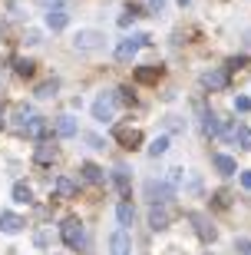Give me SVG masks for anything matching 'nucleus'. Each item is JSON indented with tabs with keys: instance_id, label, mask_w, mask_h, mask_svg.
Wrapping results in <instances>:
<instances>
[{
	"instance_id": "21",
	"label": "nucleus",
	"mask_w": 251,
	"mask_h": 255,
	"mask_svg": "<svg viewBox=\"0 0 251 255\" xmlns=\"http://www.w3.org/2000/svg\"><path fill=\"white\" fill-rule=\"evenodd\" d=\"M235 120H228V116H218V132L215 136H222V139H235Z\"/></svg>"
},
{
	"instance_id": "39",
	"label": "nucleus",
	"mask_w": 251,
	"mask_h": 255,
	"mask_svg": "<svg viewBox=\"0 0 251 255\" xmlns=\"http://www.w3.org/2000/svg\"><path fill=\"white\" fill-rule=\"evenodd\" d=\"M188 3H192V0H178V7H188Z\"/></svg>"
},
{
	"instance_id": "31",
	"label": "nucleus",
	"mask_w": 251,
	"mask_h": 255,
	"mask_svg": "<svg viewBox=\"0 0 251 255\" xmlns=\"http://www.w3.org/2000/svg\"><path fill=\"white\" fill-rule=\"evenodd\" d=\"M112 100H116V103H122V106H132V103H136V96H132L129 90H116V93H112Z\"/></svg>"
},
{
	"instance_id": "7",
	"label": "nucleus",
	"mask_w": 251,
	"mask_h": 255,
	"mask_svg": "<svg viewBox=\"0 0 251 255\" xmlns=\"http://www.w3.org/2000/svg\"><path fill=\"white\" fill-rule=\"evenodd\" d=\"M168 222H172V212H168L162 202H152V209H149V229L162 232V229H168Z\"/></svg>"
},
{
	"instance_id": "41",
	"label": "nucleus",
	"mask_w": 251,
	"mask_h": 255,
	"mask_svg": "<svg viewBox=\"0 0 251 255\" xmlns=\"http://www.w3.org/2000/svg\"><path fill=\"white\" fill-rule=\"evenodd\" d=\"M205 255H212V252H205Z\"/></svg>"
},
{
	"instance_id": "17",
	"label": "nucleus",
	"mask_w": 251,
	"mask_h": 255,
	"mask_svg": "<svg viewBox=\"0 0 251 255\" xmlns=\"http://www.w3.org/2000/svg\"><path fill=\"white\" fill-rule=\"evenodd\" d=\"M116 219H119L122 229H129L132 222H136V209H132L129 202H119V206H116Z\"/></svg>"
},
{
	"instance_id": "14",
	"label": "nucleus",
	"mask_w": 251,
	"mask_h": 255,
	"mask_svg": "<svg viewBox=\"0 0 251 255\" xmlns=\"http://www.w3.org/2000/svg\"><path fill=\"white\" fill-rule=\"evenodd\" d=\"M80 172H83V179L89 182V186H102V182H106V176H102V169L96 166V162H83Z\"/></svg>"
},
{
	"instance_id": "1",
	"label": "nucleus",
	"mask_w": 251,
	"mask_h": 255,
	"mask_svg": "<svg viewBox=\"0 0 251 255\" xmlns=\"http://www.w3.org/2000/svg\"><path fill=\"white\" fill-rule=\"evenodd\" d=\"M102 47H106V33H99V30H80L73 37L76 53H99Z\"/></svg>"
},
{
	"instance_id": "19",
	"label": "nucleus",
	"mask_w": 251,
	"mask_h": 255,
	"mask_svg": "<svg viewBox=\"0 0 251 255\" xmlns=\"http://www.w3.org/2000/svg\"><path fill=\"white\" fill-rule=\"evenodd\" d=\"M56 196L60 199H73L76 196V182L70 179V176H60V179H56Z\"/></svg>"
},
{
	"instance_id": "22",
	"label": "nucleus",
	"mask_w": 251,
	"mask_h": 255,
	"mask_svg": "<svg viewBox=\"0 0 251 255\" xmlns=\"http://www.w3.org/2000/svg\"><path fill=\"white\" fill-rule=\"evenodd\" d=\"M112 182H116V189H119V196H129V172L122 169V166H119L116 172H112Z\"/></svg>"
},
{
	"instance_id": "6",
	"label": "nucleus",
	"mask_w": 251,
	"mask_h": 255,
	"mask_svg": "<svg viewBox=\"0 0 251 255\" xmlns=\"http://www.w3.org/2000/svg\"><path fill=\"white\" fill-rule=\"evenodd\" d=\"M60 236L70 249H80L83 246V226H80V219H66L63 226H60Z\"/></svg>"
},
{
	"instance_id": "2",
	"label": "nucleus",
	"mask_w": 251,
	"mask_h": 255,
	"mask_svg": "<svg viewBox=\"0 0 251 255\" xmlns=\"http://www.w3.org/2000/svg\"><path fill=\"white\" fill-rule=\"evenodd\" d=\"M142 192H146V199H149V202H162V206H168V202L175 199V189H172L166 179H146Z\"/></svg>"
},
{
	"instance_id": "25",
	"label": "nucleus",
	"mask_w": 251,
	"mask_h": 255,
	"mask_svg": "<svg viewBox=\"0 0 251 255\" xmlns=\"http://www.w3.org/2000/svg\"><path fill=\"white\" fill-rule=\"evenodd\" d=\"M235 142H238L242 149L251 152V129H248V126H238V129H235Z\"/></svg>"
},
{
	"instance_id": "37",
	"label": "nucleus",
	"mask_w": 251,
	"mask_h": 255,
	"mask_svg": "<svg viewBox=\"0 0 251 255\" xmlns=\"http://www.w3.org/2000/svg\"><path fill=\"white\" fill-rule=\"evenodd\" d=\"M166 10V0H149V13H162Z\"/></svg>"
},
{
	"instance_id": "26",
	"label": "nucleus",
	"mask_w": 251,
	"mask_h": 255,
	"mask_svg": "<svg viewBox=\"0 0 251 255\" xmlns=\"http://www.w3.org/2000/svg\"><path fill=\"white\" fill-rule=\"evenodd\" d=\"M56 90H60V83H56V80H47V83L37 86V96L40 100H50V96H56Z\"/></svg>"
},
{
	"instance_id": "29",
	"label": "nucleus",
	"mask_w": 251,
	"mask_h": 255,
	"mask_svg": "<svg viewBox=\"0 0 251 255\" xmlns=\"http://www.w3.org/2000/svg\"><path fill=\"white\" fill-rule=\"evenodd\" d=\"M30 116H33V113H30L27 106H17V110H13V120H17V129H23V126H27V120H30Z\"/></svg>"
},
{
	"instance_id": "11",
	"label": "nucleus",
	"mask_w": 251,
	"mask_h": 255,
	"mask_svg": "<svg viewBox=\"0 0 251 255\" xmlns=\"http://www.w3.org/2000/svg\"><path fill=\"white\" fill-rule=\"evenodd\" d=\"M23 226H27V222H23L17 212H0V232H7V236H17Z\"/></svg>"
},
{
	"instance_id": "32",
	"label": "nucleus",
	"mask_w": 251,
	"mask_h": 255,
	"mask_svg": "<svg viewBox=\"0 0 251 255\" xmlns=\"http://www.w3.org/2000/svg\"><path fill=\"white\" fill-rule=\"evenodd\" d=\"M136 17H139V10H136V7H129V10H126V13L119 17V27H129V23H132Z\"/></svg>"
},
{
	"instance_id": "9",
	"label": "nucleus",
	"mask_w": 251,
	"mask_h": 255,
	"mask_svg": "<svg viewBox=\"0 0 251 255\" xmlns=\"http://www.w3.org/2000/svg\"><path fill=\"white\" fill-rule=\"evenodd\" d=\"M132 252V239L126 229H119V232H112L109 236V255H129Z\"/></svg>"
},
{
	"instance_id": "5",
	"label": "nucleus",
	"mask_w": 251,
	"mask_h": 255,
	"mask_svg": "<svg viewBox=\"0 0 251 255\" xmlns=\"http://www.w3.org/2000/svg\"><path fill=\"white\" fill-rule=\"evenodd\" d=\"M188 222L195 226V232H198V239H202V242H215V239H218V229L212 226V219H208V216L192 212V216H188Z\"/></svg>"
},
{
	"instance_id": "24",
	"label": "nucleus",
	"mask_w": 251,
	"mask_h": 255,
	"mask_svg": "<svg viewBox=\"0 0 251 255\" xmlns=\"http://www.w3.org/2000/svg\"><path fill=\"white\" fill-rule=\"evenodd\" d=\"M13 70H17V76H33L37 63H33V60H23V57H17V60H13Z\"/></svg>"
},
{
	"instance_id": "36",
	"label": "nucleus",
	"mask_w": 251,
	"mask_h": 255,
	"mask_svg": "<svg viewBox=\"0 0 251 255\" xmlns=\"http://www.w3.org/2000/svg\"><path fill=\"white\" fill-rule=\"evenodd\" d=\"M235 246H238V252H242V255H251V239H238Z\"/></svg>"
},
{
	"instance_id": "38",
	"label": "nucleus",
	"mask_w": 251,
	"mask_h": 255,
	"mask_svg": "<svg viewBox=\"0 0 251 255\" xmlns=\"http://www.w3.org/2000/svg\"><path fill=\"white\" fill-rule=\"evenodd\" d=\"M242 186H245V189H251V169L242 172Z\"/></svg>"
},
{
	"instance_id": "8",
	"label": "nucleus",
	"mask_w": 251,
	"mask_h": 255,
	"mask_svg": "<svg viewBox=\"0 0 251 255\" xmlns=\"http://www.w3.org/2000/svg\"><path fill=\"white\" fill-rule=\"evenodd\" d=\"M112 110H116V100H112V93H102L99 100L93 103V116L99 120V123H109V120H112Z\"/></svg>"
},
{
	"instance_id": "27",
	"label": "nucleus",
	"mask_w": 251,
	"mask_h": 255,
	"mask_svg": "<svg viewBox=\"0 0 251 255\" xmlns=\"http://www.w3.org/2000/svg\"><path fill=\"white\" fill-rule=\"evenodd\" d=\"M162 152H168V136H159L149 146V156H162Z\"/></svg>"
},
{
	"instance_id": "18",
	"label": "nucleus",
	"mask_w": 251,
	"mask_h": 255,
	"mask_svg": "<svg viewBox=\"0 0 251 255\" xmlns=\"http://www.w3.org/2000/svg\"><path fill=\"white\" fill-rule=\"evenodd\" d=\"M56 136H63V139L76 136V120L73 116H60V120H56Z\"/></svg>"
},
{
	"instance_id": "40",
	"label": "nucleus",
	"mask_w": 251,
	"mask_h": 255,
	"mask_svg": "<svg viewBox=\"0 0 251 255\" xmlns=\"http://www.w3.org/2000/svg\"><path fill=\"white\" fill-rule=\"evenodd\" d=\"M0 126H3V106H0Z\"/></svg>"
},
{
	"instance_id": "35",
	"label": "nucleus",
	"mask_w": 251,
	"mask_h": 255,
	"mask_svg": "<svg viewBox=\"0 0 251 255\" xmlns=\"http://www.w3.org/2000/svg\"><path fill=\"white\" fill-rule=\"evenodd\" d=\"M228 202H232L228 192H215V206H218V209H228Z\"/></svg>"
},
{
	"instance_id": "15",
	"label": "nucleus",
	"mask_w": 251,
	"mask_h": 255,
	"mask_svg": "<svg viewBox=\"0 0 251 255\" xmlns=\"http://www.w3.org/2000/svg\"><path fill=\"white\" fill-rule=\"evenodd\" d=\"M215 169L222 172V176H235V172H238V162L232 159V156H225V152H215Z\"/></svg>"
},
{
	"instance_id": "34",
	"label": "nucleus",
	"mask_w": 251,
	"mask_h": 255,
	"mask_svg": "<svg viewBox=\"0 0 251 255\" xmlns=\"http://www.w3.org/2000/svg\"><path fill=\"white\" fill-rule=\"evenodd\" d=\"M235 110H238V113H248L251 100H248V96H235Z\"/></svg>"
},
{
	"instance_id": "3",
	"label": "nucleus",
	"mask_w": 251,
	"mask_h": 255,
	"mask_svg": "<svg viewBox=\"0 0 251 255\" xmlns=\"http://www.w3.org/2000/svg\"><path fill=\"white\" fill-rule=\"evenodd\" d=\"M146 40H149L146 33H132V37H122L119 43H116V60H119V63H129V60L139 53V47L146 43Z\"/></svg>"
},
{
	"instance_id": "16",
	"label": "nucleus",
	"mask_w": 251,
	"mask_h": 255,
	"mask_svg": "<svg viewBox=\"0 0 251 255\" xmlns=\"http://www.w3.org/2000/svg\"><path fill=\"white\" fill-rule=\"evenodd\" d=\"M33 159H37V166H50V162L56 159V146H50V142H40L37 152H33Z\"/></svg>"
},
{
	"instance_id": "30",
	"label": "nucleus",
	"mask_w": 251,
	"mask_h": 255,
	"mask_svg": "<svg viewBox=\"0 0 251 255\" xmlns=\"http://www.w3.org/2000/svg\"><path fill=\"white\" fill-rule=\"evenodd\" d=\"M166 129L168 132H185V120H182V116H168V120H166Z\"/></svg>"
},
{
	"instance_id": "20",
	"label": "nucleus",
	"mask_w": 251,
	"mask_h": 255,
	"mask_svg": "<svg viewBox=\"0 0 251 255\" xmlns=\"http://www.w3.org/2000/svg\"><path fill=\"white\" fill-rule=\"evenodd\" d=\"M159 76H162V66H139L136 70V80L139 83H156Z\"/></svg>"
},
{
	"instance_id": "33",
	"label": "nucleus",
	"mask_w": 251,
	"mask_h": 255,
	"mask_svg": "<svg viewBox=\"0 0 251 255\" xmlns=\"http://www.w3.org/2000/svg\"><path fill=\"white\" fill-rule=\"evenodd\" d=\"M245 66H248V57H245V53H242V57H232V60H228V70H245Z\"/></svg>"
},
{
	"instance_id": "28",
	"label": "nucleus",
	"mask_w": 251,
	"mask_h": 255,
	"mask_svg": "<svg viewBox=\"0 0 251 255\" xmlns=\"http://www.w3.org/2000/svg\"><path fill=\"white\" fill-rule=\"evenodd\" d=\"M166 182H168V186H172V189H178V186H182V182H185V172H182V169H168Z\"/></svg>"
},
{
	"instance_id": "4",
	"label": "nucleus",
	"mask_w": 251,
	"mask_h": 255,
	"mask_svg": "<svg viewBox=\"0 0 251 255\" xmlns=\"http://www.w3.org/2000/svg\"><path fill=\"white\" fill-rule=\"evenodd\" d=\"M112 136H116V142H119L122 149H139L142 146V132L136 126H116Z\"/></svg>"
},
{
	"instance_id": "13",
	"label": "nucleus",
	"mask_w": 251,
	"mask_h": 255,
	"mask_svg": "<svg viewBox=\"0 0 251 255\" xmlns=\"http://www.w3.org/2000/svg\"><path fill=\"white\" fill-rule=\"evenodd\" d=\"M66 23H70V13H66L63 7H50L47 10V27L50 30H66Z\"/></svg>"
},
{
	"instance_id": "12",
	"label": "nucleus",
	"mask_w": 251,
	"mask_h": 255,
	"mask_svg": "<svg viewBox=\"0 0 251 255\" xmlns=\"http://www.w3.org/2000/svg\"><path fill=\"white\" fill-rule=\"evenodd\" d=\"M47 129H50V123L43 120V116H30L27 126H23L20 132H27V136H33V139H43V136H47Z\"/></svg>"
},
{
	"instance_id": "23",
	"label": "nucleus",
	"mask_w": 251,
	"mask_h": 255,
	"mask_svg": "<svg viewBox=\"0 0 251 255\" xmlns=\"http://www.w3.org/2000/svg\"><path fill=\"white\" fill-rule=\"evenodd\" d=\"M13 199L23 202V206H30V202H33V189H30L27 182H17V186H13Z\"/></svg>"
},
{
	"instance_id": "10",
	"label": "nucleus",
	"mask_w": 251,
	"mask_h": 255,
	"mask_svg": "<svg viewBox=\"0 0 251 255\" xmlns=\"http://www.w3.org/2000/svg\"><path fill=\"white\" fill-rule=\"evenodd\" d=\"M202 86L212 90V93L225 90V86H228V70H208V73H202Z\"/></svg>"
}]
</instances>
